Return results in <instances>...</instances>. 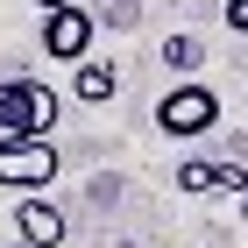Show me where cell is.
<instances>
[{
  "mask_svg": "<svg viewBox=\"0 0 248 248\" xmlns=\"http://www.w3.org/2000/svg\"><path fill=\"white\" fill-rule=\"evenodd\" d=\"M57 107L64 99L43 78H0V149L15 142H50L57 135Z\"/></svg>",
  "mask_w": 248,
  "mask_h": 248,
  "instance_id": "1",
  "label": "cell"
},
{
  "mask_svg": "<svg viewBox=\"0 0 248 248\" xmlns=\"http://www.w3.org/2000/svg\"><path fill=\"white\" fill-rule=\"evenodd\" d=\"M213 121H220V99H213L206 78H177L170 93L156 99V128L170 135V142H191V135H206Z\"/></svg>",
  "mask_w": 248,
  "mask_h": 248,
  "instance_id": "2",
  "label": "cell"
},
{
  "mask_svg": "<svg viewBox=\"0 0 248 248\" xmlns=\"http://www.w3.org/2000/svg\"><path fill=\"white\" fill-rule=\"evenodd\" d=\"M57 170H64L57 142H15V149H0V185L21 191V199H43L57 185Z\"/></svg>",
  "mask_w": 248,
  "mask_h": 248,
  "instance_id": "3",
  "label": "cell"
},
{
  "mask_svg": "<svg viewBox=\"0 0 248 248\" xmlns=\"http://www.w3.org/2000/svg\"><path fill=\"white\" fill-rule=\"evenodd\" d=\"M43 57H57V64H85V57H93V15H85V7L43 15Z\"/></svg>",
  "mask_w": 248,
  "mask_h": 248,
  "instance_id": "4",
  "label": "cell"
},
{
  "mask_svg": "<svg viewBox=\"0 0 248 248\" xmlns=\"http://www.w3.org/2000/svg\"><path fill=\"white\" fill-rule=\"evenodd\" d=\"M15 241L57 248V241H64V213L50 206V199H21V206H15Z\"/></svg>",
  "mask_w": 248,
  "mask_h": 248,
  "instance_id": "5",
  "label": "cell"
},
{
  "mask_svg": "<svg viewBox=\"0 0 248 248\" xmlns=\"http://www.w3.org/2000/svg\"><path fill=\"white\" fill-rule=\"evenodd\" d=\"M177 185H185V191H234V199H241V191H248V170H241V163H206V156H185V163H177Z\"/></svg>",
  "mask_w": 248,
  "mask_h": 248,
  "instance_id": "6",
  "label": "cell"
},
{
  "mask_svg": "<svg viewBox=\"0 0 248 248\" xmlns=\"http://www.w3.org/2000/svg\"><path fill=\"white\" fill-rule=\"evenodd\" d=\"M114 85H121V71H114L107 57H85V64L71 71V93L85 99V107H107V99H114Z\"/></svg>",
  "mask_w": 248,
  "mask_h": 248,
  "instance_id": "7",
  "label": "cell"
},
{
  "mask_svg": "<svg viewBox=\"0 0 248 248\" xmlns=\"http://www.w3.org/2000/svg\"><path fill=\"white\" fill-rule=\"evenodd\" d=\"M199 57H206V43H199V36H185V29L163 43V64H170V71H199Z\"/></svg>",
  "mask_w": 248,
  "mask_h": 248,
  "instance_id": "8",
  "label": "cell"
},
{
  "mask_svg": "<svg viewBox=\"0 0 248 248\" xmlns=\"http://www.w3.org/2000/svg\"><path fill=\"white\" fill-rule=\"evenodd\" d=\"M227 29H234V36H248V0H227Z\"/></svg>",
  "mask_w": 248,
  "mask_h": 248,
  "instance_id": "9",
  "label": "cell"
},
{
  "mask_svg": "<svg viewBox=\"0 0 248 248\" xmlns=\"http://www.w3.org/2000/svg\"><path fill=\"white\" fill-rule=\"evenodd\" d=\"M36 7H43V15H64V7H78V0H36Z\"/></svg>",
  "mask_w": 248,
  "mask_h": 248,
  "instance_id": "10",
  "label": "cell"
},
{
  "mask_svg": "<svg viewBox=\"0 0 248 248\" xmlns=\"http://www.w3.org/2000/svg\"><path fill=\"white\" fill-rule=\"evenodd\" d=\"M241 220H248V191H241Z\"/></svg>",
  "mask_w": 248,
  "mask_h": 248,
  "instance_id": "11",
  "label": "cell"
},
{
  "mask_svg": "<svg viewBox=\"0 0 248 248\" xmlns=\"http://www.w3.org/2000/svg\"><path fill=\"white\" fill-rule=\"evenodd\" d=\"M7 248H29V241H7Z\"/></svg>",
  "mask_w": 248,
  "mask_h": 248,
  "instance_id": "12",
  "label": "cell"
}]
</instances>
